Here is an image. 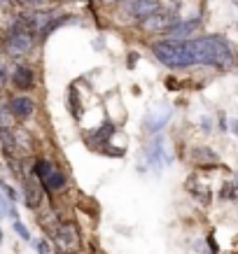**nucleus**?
I'll use <instances>...</instances> for the list:
<instances>
[{
	"instance_id": "1",
	"label": "nucleus",
	"mask_w": 238,
	"mask_h": 254,
	"mask_svg": "<svg viewBox=\"0 0 238 254\" xmlns=\"http://www.w3.org/2000/svg\"><path fill=\"white\" fill-rule=\"evenodd\" d=\"M189 42L196 56V65L215 70H229L234 65V47L224 35L208 33V35H196Z\"/></svg>"
},
{
	"instance_id": "2",
	"label": "nucleus",
	"mask_w": 238,
	"mask_h": 254,
	"mask_svg": "<svg viewBox=\"0 0 238 254\" xmlns=\"http://www.w3.org/2000/svg\"><path fill=\"white\" fill-rule=\"evenodd\" d=\"M150 52L157 61L166 65L168 70H189L196 68L192 42L189 40H166L157 38L150 42Z\"/></svg>"
},
{
	"instance_id": "3",
	"label": "nucleus",
	"mask_w": 238,
	"mask_h": 254,
	"mask_svg": "<svg viewBox=\"0 0 238 254\" xmlns=\"http://www.w3.org/2000/svg\"><path fill=\"white\" fill-rule=\"evenodd\" d=\"M35 45H38V35L28 31L19 16L7 26V31L2 33V52L12 61H21L26 56H31Z\"/></svg>"
},
{
	"instance_id": "4",
	"label": "nucleus",
	"mask_w": 238,
	"mask_h": 254,
	"mask_svg": "<svg viewBox=\"0 0 238 254\" xmlns=\"http://www.w3.org/2000/svg\"><path fill=\"white\" fill-rule=\"evenodd\" d=\"M33 175H35L38 185L42 187V191H45L49 198H52L54 193L66 191V187H68V175H66V170H63L56 161L47 159V156L33 159Z\"/></svg>"
},
{
	"instance_id": "5",
	"label": "nucleus",
	"mask_w": 238,
	"mask_h": 254,
	"mask_svg": "<svg viewBox=\"0 0 238 254\" xmlns=\"http://www.w3.org/2000/svg\"><path fill=\"white\" fill-rule=\"evenodd\" d=\"M52 240L61 254H79V250H82V233H79V226L75 222L56 224Z\"/></svg>"
},
{
	"instance_id": "6",
	"label": "nucleus",
	"mask_w": 238,
	"mask_h": 254,
	"mask_svg": "<svg viewBox=\"0 0 238 254\" xmlns=\"http://www.w3.org/2000/svg\"><path fill=\"white\" fill-rule=\"evenodd\" d=\"M159 7H161V0H122L119 5H115V12L117 16H124L126 23L136 26L138 21H143L145 16H150Z\"/></svg>"
},
{
	"instance_id": "7",
	"label": "nucleus",
	"mask_w": 238,
	"mask_h": 254,
	"mask_svg": "<svg viewBox=\"0 0 238 254\" xmlns=\"http://www.w3.org/2000/svg\"><path fill=\"white\" fill-rule=\"evenodd\" d=\"M175 19H180L175 12L159 7L157 12H152V14L145 16L143 21L136 23V28H138L140 33H145V35H163V31H166V28H168Z\"/></svg>"
},
{
	"instance_id": "8",
	"label": "nucleus",
	"mask_w": 238,
	"mask_h": 254,
	"mask_svg": "<svg viewBox=\"0 0 238 254\" xmlns=\"http://www.w3.org/2000/svg\"><path fill=\"white\" fill-rule=\"evenodd\" d=\"M7 110L9 115H12V119H16V122H28L31 117L38 115V100L33 98V96H28V93H14V96H9L7 100Z\"/></svg>"
},
{
	"instance_id": "9",
	"label": "nucleus",
	"mask_w": 238,
	"mask_h": 254,
	"mask_svg": "<svg viewBox=\"0 0 238 254\" xmlns=\"http://www.w3.org/2000/svg\"><path fill=\"white\" fill-rule=\"evenodd\" d=\"M203 28V19L196 16V19H175L168 28L163 31L161 38L166 40H192L196 38V33Z\"/></svg>"
},
{
	"instance_id": "10",
	"label": "nucleus",
	"mask_w": 238,
	"mask_h": 254,
	"mask_svg": "<svg viewBox=\"0 0 238 254\" xmlns=\"http://www.w3.org/2000/svg\"><path fill=\"white\" fill-rule=\"evenodd\" d=\"M9 84L21 93L33 91L38 86V70L33 65H26V63H16L9 72Z\"/></svg>"
},
{
	"instance_id": "11",
	"label": "nucleus",
	"mask_w": 238,
	"mask_h": 254,
	"mask_svg": "<svg viewBox=\"0 0 238 254\" xmlns=\"http://www.w3.org/2000/svg\"><path fill=\"white\" fill-rule=\"evenodd\" d=\"M115 133H117V126H115V124H112V122H105L98 128V131H93L91 135H84V140H86V145H91L93 149H100V147L108 145V140L112 138Z\"/></svg>"
},
{
	"instance_id": "12",
	"label": "nucleus",
	"mask_w": 238,
	"mask_h": 254,
	"mask_svg": "<svg viewBox=\"0 0 238 254\" xmlns=\"http://www.w3.org/2000/svg\"><path fill=\"white\" fill-rule=\"evenodd\" d=\"M192 159L196 166H213V163H217V154L210 147H194Z\"/></svg>"
},
{
	"instance_id": "13",
	"label": "nucleus",
	"mask_w": 238,
	"mask_h": 254,
	"mask_svg": "<svg viewBox=\"0 0 238 254\" xmlns=\"http://www.w3.org/2000/svg\"><path fill=\"white\" fill-rule=\"evenodd\" d=\"M68 103H70V110H73V117L82 119V103H79V91H77L75 86L68 89Z\"/></svg>"
},
{
	"instance_id": "14",
	"label": "nucleus",
	"mask_w": 238,
	"mask_h": 254,
	"mask_svg": "<svg viewBox=\"0 0 238 254\" xmlns=\"http://www.w3.org/2000/svg\"><path fill=\"white\" fill-rule=\"evenodd\" d=\"M12 115H9V110H7V103L5 100H0V126H12Z\"/></svg>"
},
{
	"instance_id": "15",
	"label": "nucleus",
	"mask_w": 238,
	"mask_h": 254,
	"mask_svg": "<svg viewBox=\"0 0 238 254\" xmlns=\"http://www.w3.org/2000/svg\"><path fill=\"white\" fill-rule=\"evenodd\" d=\"M0 191L5 193V198L9 200V203H16V191H14V187L7 185V182H0Z\"/></svg>"
},
{
	"instance_id": "16",
	"label": "nucleus",
	"mask_w": 238,
	"mask_h": 254,
	"mask_svg": "<svg viewBox=\"0 0 238 254\" xmlns=\"http://www.w3.org/2000/svg\"><path fill=\"white\" fill-rule=\"evenodd\" d=\"M12 226H14V231L19 233L23 240H28V243H31V233H28V229H26V226H23L19 219H14V222H12Z\"/></svg>"
},
{
	"instance_id": "17",
	"label": "nucleus",
	"mask_w": 238,
	"mask_h": 254,
	"mask_svg": "<svg viewBox=\"0 0 238 254\" xmlns=\"http://www.w3.org/2000/svg\"><path fill=\"white\" fill-rule=\"evenodd\" d=\"M35 247H38V254H54V250H52V243H49L47 238H40Z\"/></svg>"
},
{
	"instance_id": "18",
	"label": "nucleus",
	"mask_w": 238,
	"mask_h": 254,
	"mask_svg": "<svg viewBox=\"0 0 238 254\" xmlns=\"http://www.w3.org/2000/svg\"><path fill=\"white\" fill-rule=\"evenodd\" d=\"M21 5H26V7H31V9H42L49 2V0H19Z\"/></svg>"
},
{
	"instance_id": "19",
	"label": "nucleus",
	"mask_w": 238,
	"mask_h": 254,
	"mask_svg": "<svg viewBox=\"0 0 238 254\" xmlns=\"http://www.w3.org/2000/svg\"><path fill=\"white\" fill-rule=\"evenodd\" d=\"M7 84H9V72L2 68V65H0V91H2V89H5Z\"/></svg>"
},
{
	"instance_id": "20",
	"label": "nucleus",
	"mask_w": 238,
	"mask_h": 254,
	"mask_svg": "<svg viewBox=\"0 0 238 254\" xmlns=\"http://www.w3.org/2000/svg\"><path fill=\"white\" fill-rule=\"evenodd\" d=\"M98 2L103 5V7H115V5H119L122 0H98Z\"/></svg>"
},
{
	"instance_id": "21",
	"label": "nucleus",
	"mask_w": 238,
	"mask_h": 254,
	"mask_svg": "<svg viewBox=\"0 0 238 254\" xmlns=\"http://www.w3.org/2000/svg\"><path fill=\"white\" fill-rule=\"evenodd\" d=\"M136 65V52H131V59H129V68H133Z\"/></svg>"
},
{
	"instance_id": "22",
	"label": "nucleus",
	"mask_w": 238,
	"mask_h": 254,
	"mask_svg": "<svg viewBox=\"0 0 238 254\" xmlns=\"http://www.w3.org/2000/svg\"><path fill=\"white\" fill-rule=\"evenodd\" d=\"M0 243H2V229H0Z\"/></svg>"
}]
</instances>
